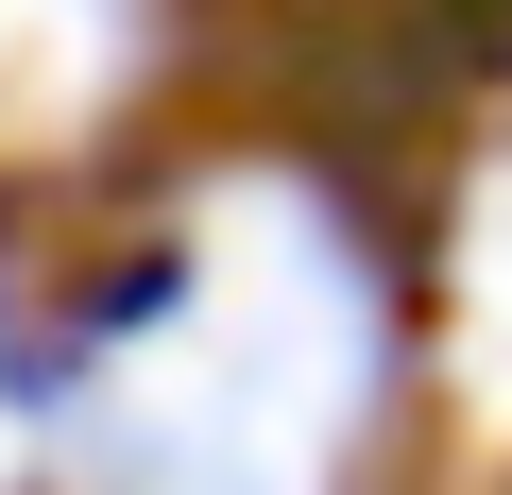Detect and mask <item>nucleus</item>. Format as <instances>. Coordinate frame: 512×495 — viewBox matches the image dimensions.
Segmentation results:
<instances>
[{
	"mask_svg": "<svg viewBox=\"0 0 512 495\" xmlns=\"http://www.w3.org/2000/svg\"><path fill=\"white\" fill-rule=\"evenodd\" d=\"M359 393H376V308L342 222L256 188L69 342L52 478L69 495H342Z\"/></svg>",
	"mask_w": 512,
	"mask_h": 495,
	"instance_id": "1",
	"label": "nucleus"
}]
</instances>
